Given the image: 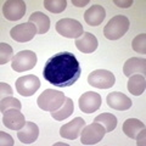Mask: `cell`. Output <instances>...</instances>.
<instances>
[{
  "instance_id": "obj_5",
  "label": "cell",
  "mask_w": 146,
  "mask_h": 146,
  "mask_svg": "<svg viewBox=\"0 0 146 146\" xmlns=\"http://www.w3.org/2000/svg\"><path fill=\"white\" fill-rule=\"evenodd\" d=\"M56 31L58 34L66 38H79L80 35H83V26L77 20L73 18H62L56 23Z\"/></svg>"
},
{
  "instance_id": "obj_20",
  "label": "cell",
  "mask_w": 146,
  "mask_h": 146,
  "mask_svg": "<svg viewBox=\"0 0 146 146\" xmlns=\"http://www.w3.org/2000/svg\"><path fill=\"white\" fill-rule=\"evenodd\" d=\"M29 22L35 25L38 29V34L46 33L50 28V18L40 11H35L29 16Z\"/></svg>"
},
{
  "instance_id": "obj_29",
  "label": "cell",
  "mask_w": 146,
  "mask_h": 146,
  "mask_svg": "<svg viewBox=\"0 0 146 146\" xmlns=\"http://www.w3.org/2000/svg\"><path fill=\"white\" fill-rule=\"evenodd\" d=\"M0 141H1V146H12L13 145V139L5 131H0Z\"/></svg>"
},
{
  "instance_id": "obj_32",
  "label": "cell",
  "mask_w": 146,
  "mask_h": 146,
  "mask_svg": "<svg viewBox=\"0 0 146 146\" xmlns=\"http://www.w3.org/2000/svg\"><path fill=\"white\" fill-rule=\"evenodd\" d=\"M72 4L78 7H83L85 5H88L89 4V0H84V1H77V0H72Z\"/></svg>"
},
{
  "instance_id": "obj_16",
  "label": "cell",
  "mask_w": 146,
  "mask_h": 146,
  "mask_svg": "<svg viewBox=\"0 0 146 146\" xmlns=\"http://www.w3.org/2000/svg\"><path fill=\"white\" fill-rule=\"evenodd\" d=\"M39 128L33 122H26L25 127L17 131V138L22 144H32L38 139Z\"/></svg>"
},
{
  "instance_id": "obj_24",
  "label": "cell",
  "mask_w": 146,
  "mask_h": 146,
  "mask_svg": "<svg viewBox=\"0 0 146 146\" xmlns=\"http://www.w3.org/2000/svg\"><path fill=\"white\" fill-rule=\"evenodd\" d=\"M44 6L48 11L52 13H60L66 9L67 1L66 0H45Z\"/></svg>"
},
{
  "instance_id": "obj_26",
  "label": "cell",
  "mask_w": 146,
  "mask_h": 146,
  "mask_svg": "<svg viewBox=\"0 0 146 146\" xmlns=\"http://www.w3.org/2000/svg\"><path fill=\"white\" fill-rule=\"evenodd\" d=\"M131 46L133 50L139 54H145L146 52V34L141 33L138 34L131 42Z\"/></svg>"
},
{
  "instance_id": "obj_25",
  "label": "cell",
  "mask_w": 146,
  "mask_h": 146,
  "mask_svg": "<svg viewBox=\"0 0 146 146\" xmlns=\"http://www.w3.org/2000/svg\"><path fill=\"white\" fill-rule=\"evenodd\" d=\"M11 108H17V110H21L22 108V105L21 102L18 101L16 98H12V96H7V98H4L1 99V105H0V111L4 115L6 111Z\"/></svg>"
},
{
  "instance_id": "obj_19",
  "label": "cell",
  "mask_w": 146,
  "mask_h": 146,
  "mask_svg": "<svg viewBox=\"0 0 146 146\" xmlns=\"http://www.w3.org/2000/svg\"><path fill=\"white\" fill-rule=\"evenodd\" d=\"M146 88V79L143 74H133L129 77L128 80V90L130 94L139 96L145 91Z\"/></svg>"
},
{
  "instance_id": "obj_21",
  "label": "cell",
  "mask_w": 146,
  "mask_h": 146,
  "mask_svg": "<svg viewBox=\"0 0 146 146\" xmlns=\"http://www.w3.org/2000/svg\"><path fill=\"white\" fill-rule=\"evenodd\" d=\"M145 128V124L141 121L136 119V118H129L123 123V131L127 136H129L130 139H135L141 129Z\"/></svg>"
},
{
  "instance_id": "obj_22",
  "label": "cell",
  "mask_w": 146,
  "mask_h": 146,
  "mask_svg": "<svg viewBox=\"0 0 146 146\" xmlns=\"http://www.w3.org/2000/svg\"><path fill=\"white\" fill-rule=\"evenodd\" d=\"M73 111H74V105H73L72 99L66 98L62 106L58 110H56V111L51 112V117L56 121H63V119H66L67 117H70L73 113Z\"/></svg>"
},
{
  "instance_id": "obj_6",
  "label": "cell",
  "mask_w": 146,
  "mask_h": 146,
  "mask_svg": "<svg viewBox=\"0 0 146 146\" xmlns=\"http://www.w3.org/2000/svg\"><path fill=\"white\" fill-rule=\"evenodd\" d=\"M105 134H106L105 128L100 123L94 122L83 128L80 133V143L83 145H95L102 140Z\"/></svg>"
},
{
  "instance_id": "obj_27",
  "label": "cell",
  "mask_w": 146,
  "mask_h": 146,
  "mask_svg": "<svg viewBox=\"0 0 146 146\" xmlns=\"http://www.w3.org/2000/svg\"><path fill=\"white\" fill-rule=\"evenodd\" d=\"M12 48L6 43H0V65H5L12 60Z\"/></svg>"
},
{
  "instance_id": "obj_17",
  "label": "cell",
  "mask_w": 146,
  "mask_h": 146,
  "mask_svg": "<svg viewBox=\"0 0 146 146\" xmlns=\"http://www.w3.org/2000/svg\"><path fill=\"white\" fill-rule=\"evenodd\" d=\"M146 71V60L144 57H131L123 66V73L127 77L133 74H143Z\"/></svg>"
},
{
  "instance_id": "obj_18",
  "label": "cell",
  "mask_w": 146,
  "mask_h": 146,
  "mask_svg": "<svg viewBox=\"0 0 146 146\" xmlns=\"http://www.w3.org/2000/svg\"><path fill=\"white\" fill-rule=\"evenodd\" d=\"M106 17V11L101 5H93L85 11L84 20L89 26H99Z\"/></svg>"
},
{
  "instance_id": "obj_4",
  "label": "cell",
  "mask_w": 146,
  "mask_h": 146,
  "mask_svg": "<svg viewBox=\"0 0 146 146\" xmlns=\"http://www.w3.org/2000/svg\"><path fill=\"white\" fill-rule=\"evenodd\" d=\"M11 61V67L15 72H26L34 68V66L36 65V55L31 50H23V51L16 54Z\"/></svg>"
},
{
  "instance_id": "obj_3",
  "label": "cell",
  "mask_w": 146,
  "mask_h": 146,
  "mask_svg": "<svg viewBox=\"0 0 146 146\" xmlns=\"http://www.w3.org/2000/svg\"><path fill=\"white\" fill-rule=\"evenodd\" d=\"M129 20L123 16L118 15L112 17L108 23L104 28V35L110 40H117L124 35L129 29Z\"/></svg>"
},
{
  "instance_id": "obj_11",
  "label": "cell",
  "mask_w": 146,
  "mask_h": 146,
  "mask_svg": "<svg viewBox=\"0 0 146 146\" xmlns=\"http://www.w3.org/2000/svg\"><path fill=\"white\" fill-rule=\"evenodd\" d=\"M79 108L84 113L96 112L101 106V96L94 91H86L79 98Z\"/></svg>"
},
{
  "instance_id": "obj_13",
  "label": "cell",
  "mask_w": 146,
  "mask_h": 146,
  "mask_svg": "<svg viewBox=\"0 0 146 146\" xmlns=\"http://www.w3.org/2000/svg\"><path fill=\"white\" fill-rule=\"evenodd\" d=\"M85 127V121L80 117H76L73 121L68 122L67 124L62 125L60 129V135L63 139L67 140H74L79 136L83 128Z\"/></svg>"
},
{
  "instance_id": "obj_31",
  "label": "cell",
  "mask_w": 146,
  "mask_h": 146,
  "mask_svg": "<svg viewBox=\"0 0 146 146\" xmlns=\"http://www.w3.org/2000/svg\"><path fill=\"white\" fill-rule=\"evenodd\" d=\"M115 4L118 7H129L130 5H133V0H128V1H118V0H115Z\"/></svg>"
},
{
  "instance_id": "obj_1",
  "label": "cell",
  "mask_w": 146,
  "mask_h": 146,
  "mask_svg": "<svg viewBox=\"0 0 146 146\" xmlns=\"http://www.w3.org/2000/svg\"><path fill=\"white\" fill-rule=\"evenodd\" d=\"M80 65L71 52H58L46 61L43 70L44 78L58 88L71 86L79 79Z\"/></svg>"
},
{
  "instance_id": "obj_12",
  "label": "cell",
  "mask_w": 146,
  "mask_h": 146,
  "mask_svg": "<svg viewBox=\"0 0 146 146\" xmlns=\"http://www.w3.org/2000/svg\"><path fill=\"white\" fill-rule=\"evenodd\" d=\"M3 124L6 128L11 130H16L18 131L20 129L25 127L26 124V119L23 113L20 112V110L17 108H11L6 111L3 116Z\"/></svg>"
},
{
  "instance_id": "obj_28",
  "label": "cell",
  "mask_w": 146,
  "mask_h": 146,
  "mask_svg": "<svg viewBox=\"0 0 146 146\" xmlns=\"http://www.w3.org/2000/svg\"><path fill=\"white\" fill-rule=\"evenodd\" d=\"M12 93H13L12 88L7 83H4V82L0 83V96H1V99L7 98V96H12Z\"/></svg>"
},
{
  "instance_id": "obj_9",
  "label": "cell",
  "mask_w": 146,
  "mask_h": 146,
  "mask_svg": "<svg viewBox=\"0 0 146 146\" xmlns=\"http://www.w3.org/2000/svg\"><path fill=\"white\" fill-rule=\"evenodd\" d=\"M40 88V80L36 76L28 74L16 80V90L22 96H31Z\"/></svg>"
},
{
  "instance_id": "obj_7",
  "label": "cell",
  "mask_w": 146,
  "mask_h": 146,
  "mask_svg": "<svg viewBox=\"0 0 146 146\" xmlns=\"http://www.w3.org/2000/svg\"><path fill=\"white\" fill-rule=\"evenodd\" d=\"M115 74L106 70H96L93 71L88 76V83L91 86L99 89H110L115 85Z\"/></svg>"
},
{
  "instance_id": "obj_14",
  "label": "cell",
  "mask_w": 146,
  "mask_h": 146,
  "mask_svg": "<svg viewBox=\"0 0 146 146\" xmlns=\"http://www.w3.org/2000/svg\"><path fill=\"white\" fill-rule=\"evenodd\" d=\"M106 102L111 108L117 110V111H127L133 105V101L127 95L119 93V91L110 93L106 98Z\"/></svg>"
},
{
  "instance_id": "obj_8",
  "label": "cell",
  "mask_w": 146,
  "mask_h": 146,
  "mask_svg": "<svg viewBox=\"0 0 146 146\" xmlns=\"http://www.w3.org/2000/svg\"><path fill=\"white\" fill-rule=\"evenodd\" d=\"M38 33L35 25H33L32 22H26V23H21L15 26L10 31V35L13 40H16L18 43H26L29 42L34 38V35Z\"/></svg>"
},
{
  "instance_id": "obj_15",
  "label": "cell",
  "mask_w": 146,
  "mask_h": 146,
  "mask_svg": "<svg viewBox=\"0 0 146 146\" xmlns=\"http://www.w3.org/2000/svg\"><path fill=\"white\" fill-rule=\"evenodd\" d=\"M76 46L77 49L79 50L80 52L83 54H90L96 50L98 45H99V42L96 39V36L94 34L89 33V32H86V33H83V35H80L79 38L76 39Z\"/></svg>"
},
{
  "instance_id": "obj_2",
  "label": "cell",
  "mask_w": 146,
  "mask_h": 146,
  "mask_svg": "<svg viewBox=\"0 0 146 146\" xmlns=\"http://www.w3.org/2000/svg\"><path fill=\"white\" fill-rule=\"evenodd\" d=\"M65 100H66V96L61 91L54 90V89H46L39 95L36 102H38V106L43 111L52 112L60 108L63 105V102H65Z\"/></svg>"
},
{
  "instance_id": "obj_10",
  "label": "cell",
  "mask_w": 146,
  "mask_h": 146,
  "mask_svg": "<svg viewBox=\"0 0 146 146\" xmlns=\"http://www.w3.org/2000/svg\"><path fill=\"white\" fill-rule=\"evenodd\" d=\"M4 17L9 21H17L26 13V3L22 0H9L3 5Z\"/></svg>"
},
{
  "instance_id": "obj_23",
  "label": "cell",
  "mask_w": 146,
  "mask_h": 146,
  "mask_svg": "<svg viewBox=\"0 0 146 146\" xmlns=\"http://www.w3.org/2000/svg\"><path fill=\"white\" fill-rule=\"evenodd\" d=\"M94 122L100 123L106 130V133H110L116 128L117 125V118L116 116L111 115V113H102V115H99L98 117H95Z\"/></svg>"
},
{
  "instance_id": "obj_30",
  "label": "cell",
  "mask_w": 146,
  "mask_h": 146,
  "mask_svg": "<svg viewBox=\"0 0 146 146\" xmlns=\"http://www.w3.org/2000/svg\"><path fill=\"white\" fill-rule=\"evenodd\" d=\"M135 140H136V144H138L139 146L145 145V128H144V129H141L140 133L136 135Z\"/></svg>"
}]
</instances>
